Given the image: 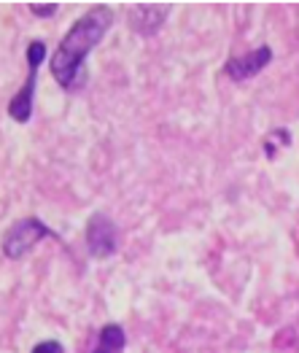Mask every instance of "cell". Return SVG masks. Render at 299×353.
Here are the masks:
<instances>
[{"label": "cell", "instance_id": "obj_3", "mask_svg": "<svg viewBox=\"0 0 299 353\" xmlns=\"http://www.w3.org/2000/svg\"><path fill=\"white\" fill-rule=\"evenodd\" d=\"M43 237H52V230L43 221H38V219H22V221H17V224L8 227V232L3 237V251H6L8 259H19V256H25L32 245L38 240H43Z\"/></svg>", "mask_w": 299, "mask_h": 353}, {"label": "cell", "instance_id": "obj_2", "mask_svg": "<svg viewBox=\"0 0 299 353\" xmlns=\"http://www.w3.org/2000/svg\"><path fill=\"white\" fill-rule=\"evenodd\" d=\"M43 59H46V43H43V41H30V46H28V79H25V87L11 97V105H8L11 119H17V121H22V124L30 121V117H32L35 81H38V68H41Z\"/></svg>", "mask_w": 299, "mask_h": 353}, {"label": "cell", "instance_id": "obj_7", "mask_svg": "<svg viewBox=\"0 0 299 353\" xmlns=\"http://www.w3.org/2000/svg\"><path fill=\"white\" fill-rule=\"evenodd\" d=\"M30 353H65V351H62V345L57 340H43V343H38Z\"/></svg>", "mask_w": 299, "mask_h": 353}, {"label": "cell", "instance_id": "obj_5", "mask_svg": "<svg viewBox=\"0 0 299 353\" xmlns=\"http://www.w3.org/2000/svg\"><path fill=\"white\" fill-rule=\"evenodd\" d=\"M269 59H272V49H269V46H259V49H254V52H248V54L232 57L224 65V70H227V76H232L235 81H245V79L256 76L262 68H267Z\"/></svg>", "mask_w": 299, "mask_h": 353}, {"label": "cell", "instance_id": "obj_6", "mask_svg": "<svg viewBox=\"0 0 299 353\" xmlns=\"http://www.w3.org/2000/svg\"><path fill=\"white\" fill-rule=\"evenodd\" d=\"M127 348V334L119 324H105L97 334V348L92 353H121Z\"/></svg>", "mask_w": 299, "mask_h": 353}, {"label": "cell", "instance_id": "obj_4", "mask_svg": "<svg viewBox=\"0 0 299 353\" xmlns=\"http://www.w3.org/2000/svg\"><path fill=\"white\" fill-rule=\"evenodd\" d=\"M87 245L94 256H111L119 248V230L105 213H94L87 224Z\"/></svg>", "mask_w": 299, "mask_h": 353}, {"label": "cell", "instance_id": "obj_8", "mask_svg": "<svg viewBox=\"0 0 299 353\" xmlns=\"http://www.w3.org/2000/svg\"><path fill=\"white\" fill-rule=\"evenodd\" d=\"M30 8L38 14V17H52V14L57 11V6H54V3H49V6H38V3H32Z\"/></svg>", "mask_w": 299, "mask_h": 353}, {"label": "cell", "instance_id": "obj_1", "mask_svg": "<svg viewBox=\"0 0 299 353\" xmlns=\"http://www.w3.org/2000/svg\"><path fill=\"white\" fill-rule=\"evenodd\" d=\"M111 25H114V11L108 6H94L70 25V30L62 35V41L54 49V57L49 59V70L60 87L76 89L79 84H84V73H81L84 62Z\"/></svg>", "mask_w": 299, "mask_h": 353}]
</instances>
